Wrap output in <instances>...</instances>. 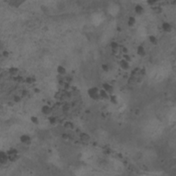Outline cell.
I'll list each match as a JSON object with an SVG mask.
<instances>
[{
	"mask_svg": "<svg viewBox=\"0 0 176 176\" xmlns=\"http://www.w3.org/2000/svg\"><path fill=\"white\" fill-rule=\"evenodd\" d=\"M88 94L93 100L99 99V89L96 87L89 88L88 90Z\"/></svg>",
	"mask_w": 176,
	"mask_h": 176,
	"instance_id": "1",
	"label": "cell"
},
{
	"mask_svg": "<svg viewBox=\"0 0 176 176\" xmlns=\"http://www.w3.org/2000/svg\"><path fill=\"white\" fill-rule=\"evenodd\" d=\"M19 140H20V142L25 145H30L31 142H32V139H31V137L30 136L27 135V134H23L20 136L19 138Z\"/></svg>",
	"mask_w": 176,
	"mask_h": 176,
	"instance_id": "2",
	"label": "cell"
},
{
	"mask_svg": "<svg viewBox=\"0 0 176 176\" xmlns=\"http://www.w3.org/2000/svg\"><path fill=\"white\" fill-rule=\"evenodd\" d=\"M8 160H9V158L7 153L1 151L0 152V163L1 165H5L7 163Z\"/></svg>",
	"mask_w": 176,
	"mask_h": 176,
	"instance_id": "3",
	"label": "cell"
},
{
	"mask_svg": "<svg viewBox=\"0 0 176 176\" xmlns=\"http://www.w3.org/2000/svg\"><path fill=\"white\" fill-rule=\"evenodd\" d=\"M41 111L43 114L46 115V116H50L52 112V109L49 105H43L41 107Z\"/></svg>",
	"mask_w": 176,
	"mask_h": 176,
	"instance_id": "4",
	"label": "cell"
},
{
	"mask_svg": "<svg viewBox=\"0 0 176 176\" xmlns=\"http://www.w3.org/2000/svg\"><path fill=\"white\" fill-rule=\"evenodd\" d=\"M120 67L123 69V70H128V69L130 68V63L127 62L124 59H122L120 61Z\"/></svg>",
	"mask_w": 176,
	"mask_h": 176,
	"instance_id": "5",
	"label": "cell"
},
{
	"mask_svg": "<svg viewBox=\"0 0 176 176\" xmlns=\"http://www.w3.org/2000/svg\"><path fill=\"white\" fill-rule=\"evenodd\" d=\"M162 28L165 32H171L172 31V26L171 25V23L166 21H165L162 24Z\"/></svg>",
	"mask_w": 176,
	"mask_h": 176,
	"instance_id": "6",
	"label": "cell"
},
{
	"mask_svg": "<svg viewBox=\"0 0 176 176\" xmlns=\"http://www.w3.org/2000/svg\"><path fill=\"white\" fill-rule=\"evenodd\" d=\"M103 89H105L108 94H112V93L114 92V88L111 85L107 83H105L103 84Z\"/></svg>",
	"mask_w": 176,
	"mask_h": 176,
	"instance_id": "7",
	"label": "cell"
},
{
	"mask_svg": "<svg viewBox=\"0 0 176 176\" xmlns=\"http://www.w3.org/2000/svg\"><path fill=\"white\" fill-rule=\"evenodd\" d=\"M137 54L140 57H144L146 55V50L145 47L142 46H138L137 47Z\"/></svg>",
	"mask_w": 176,
	"mask_h": 176,
	"instance_id": "8",
	"label": "cell"
},
{
	"mask_svg": "<svg viewBox=\"0 0 176 176\" xmlns=\"http://www.w3.org/2000/svg\"><path fill=\"white\" fill-rule=\"evenodd\" d=\"M134 10H135V12L138 15H142L143 13H144V12H145V8L144 7L140 5V4H137L136 6H135V8H134Z\"/></svg>",
	"mask_w": 176,
	"mask_h": 176,
	"instance_id": "9",
	"label": "cell"
},
{
	"mask_svg": "<svg viewBox=\"0 0 176 176\" xmlns=\"http://www.w3.org/2000/svg\"><path fill=\"white\" fill-rule=\"evenodd\" d=\"M57 73L61 75V76H64L66 74V72H67V69L65 68L64 66L63 65H59L57 68Z\"/></svg>",
	"mask_w": 176,
	"mask_h": 176,
	"instance_id": "10",
	"label": "cell"
},
{
	"mask_svg": "<svg viewBox=\"0 0 176 176\" xmlns=\"http://www.w3.org/2000/svg\"><path fill=\"white\" fill-rule=\"evenodd\" d=\"M79 138H80V140L83 142H88L90 140V136L89 134H86V133H81L79 135Z\"/></svg>",
	"mask_w": 176,
	"mask_h": 176,
	"instance_id": "11",
	"label": "cell"
},
{
	"mask_svg": "<svg viewBox=\"0 0 176 176\" xmlns=\"http://www.w3.org/2000/svg\"><path fill=\"white\" fill-rule=\"evenodd\" d=\"M99 95L100 98H103L105 99H109V94L103 89L99 90Z\"/></svg>",
	"mask_w": 176,
	"mask_h": 176,
	"instance_id": "12",
	"label": "cell"
},
{
	"mask_svg": "<svg viewBox=\"0 0 176 176\" xmlns=\"http://www.w3.org/2000/svg\"><path fill=\"white\" fill-rule=\"evenodd\" d=\"M8 72H9V74H10V75H12V76L16 77V76L17 75L18 72H19V69L15 68V67H12L10 68H9Z\"/></svg>",
	"mask_w": 176,
	"mask_h": 176,
	"instance_id": "13",
	"label": "cell"
},
{
	"mask_svg": "<svg viewBox=\"0 0 176 176\" xmlns=\"http://www.w3.org/2000/svg\"><path fill=\"white\" fill-rule=\"evenodd\" d=\"M149 42L154 46H156L157 43H158V40L155 35H149Z\"/></svg>",
	"mask_w": 176,
	"mask_h": 176,
	"instance_id": "14",
	"label": "cell"
},
{
	"mask_svg": "<svg viewBox=\"0 0 176 176\" xmlns=\"http://www.w3.org/2000/svg\"><path fill=\"white\" fill-rule=\"evenodd\" d=\"M136 18L134 17H129L128 18V20H127V25L129 27H133L136 24Z\"/></svg>",
	"mask_w": 176,
	"mask_h": 176,
	"instance_id": "15",
	"label": "cell"
},
{
	"mask_svg": "<svg viewBox=\"0 0 176 176\" xmlns=\"http://www.w3.org/2000/svg\"><path fill=\"white\" fill-rule=\"evenodd\" d=\"M109 100L111 103L114 104V105H117L118 104V99H117V97L114 94H110L109 95Z\"/></svg>",
	"mask_w": 176,
	"mask_h": 176,
	"instance_id": "16",
	"label": "cell"
},
{
	"mask_svg": "<svg viewBox=\"0 0 176 176\" xmlns=\"http://www.w3.org/2000/svg\"><path fill=\"white\" fill-rule=\"evenodd\" d=\"M48 122L51 124V125H55L57 123V117L54 116H49L48 117Z\"/></svg>",
	"mask_w": 176,
	"mask_h": 176,
	"instance_id": "17",
	"label": "cell"
},
{
	"mask_svg": "<svg viewBox=\"0 0 176 176\" xmlns=\"http://www.w3.org/2000/svg\"><path fill=\"white\" fill-rule=\"evenodd\" d=\"M6 153L8 154V156H15L18 154V151L15 148H10V149L7 151Z\"/></svg>",
	"mask_w": 176,
	"mask_h": 176,
	"instance_id": "18",
	"label": "cell"
},
{
	"mask_svg": "<svg viewBox=\"0 0 176 176\" xmlns=\"http://www.w3.org/2000/svg\"><path fill=\"white\" fill-rule=\"evenodd\" d=\"M64 127L66 128V129H73L74 128V124H73L72 122H69V121H68V122H65L64 123Z\"/></svg>",
	"mask_w": 176,
	"mask_h": 176,
	"instance_id": "19",
	"label": "cell"
},
{
	"mask_svg": "<svg viewBox=\"0 0 176 176\" xmlns=\"http://www.w3.org/2000/svg\"><path fill=\"white\" fill-rule=\"evenodd\" d=\"M31 123H33L34 125H39V119L36 116H32L30 117Z\"/></svg>",
	"mask_w": 176,
	"mask_h": 176,
	"instance_id": "20",
	"label": "cell"
},
{
	"mask_svg": "<svg viewBox=\"0 0 176 176\" xmlns=\"http://www.w3.org/2000/svg\"><path fill=\"white\" fill-rule=\"evenodd\" d=\"M110 48L112 50H117L119 48V44L116 41H112L110 43Z\"/></svg>",
	"mask_w": 176,
	"mask_h": 176,
	"instance_id": "21",
	"label": "cell"
},
{
	"mask_svg": "<svg viewBox=\"0 0 176 176\" xmlns=\"http://www.w3.org/2000/svg\"><path fill=\"white\" fill-rule=\"evenodd\" d=\"M26 83H28V84H32V83H33L35 82V78L31 77H27L26 78Z\"/></svg>",
	"mask_w": 176,
	"mask_h": 176,
	"instance_id": "22",
	"label": "cell"
},
{
	"mask_svg": "<svg viewBox=\"0 0 176 176\" xmlns=\"http://www.w3.org/2000/svg\"><path fill=\"white\" fill-rule=\"evenodd\" d=\"M123 59L124 60H125L127 61V62H129V63H130L131 61V56L129 54H123Z\"/></svg>",
	"mask_w": 176,
	"mask_h": 176,
	"instance_id": "23",
	"label": "cell"
},
{
	"mask_svg": "<svg viewBox=\"0 0 176 176\" xmlns=\"http://www.w3.org/2000/svg\"><path fill=\"white\" fill-rule=\"evenodd\" d=\"M102 69L103 70L104 72H109V66L106 64V63H104L102 65Z\"/></svg>",
	"mask_w": 176,
	"mask_h": 176,
	"instance_id": "24",
	"label": "cell"
},
{
	"mask_svg": "<svg viewBox=\"0 0 176 176\" xmlns=\"http://www.w3.org/2000/svg\"><path fill=\"white\" fill-rule=\"evenodd\" d=\"M13 100H14V101H15V103H20V102H21V97H20L19 96H18V95H16V96H14Z\"/></svg>",
	"mask_w": 176,
	"mask_h": 176,
	"instance_id": "25",
	"label": "cell"
},
{
	"mask_svg": "<svg viewBox=\"0 0 176 176\" xmlns=\"http://www.w3.org/2000/svg\"><path fill=\"white\" fill-rule=\"evenodd\" d=\"M9 55H10V53H9V52H8V50H4L3 52H2V56L5 58H8L9 57Z\"/></svg>",
	"mask_w": 176,
	"mask_h": 176,
	"instance_id": "26",
	"label": "cell"
},
{
	"mask_svg": "<svg viewBox=\"0 0 176 176\" xmlns=\"http://www.w3.org/2000/svg\"><path fill=\"white\" fill-rule=\"evenodd\" d=\"M123 52V54H129V50L127 47H123V50H122Z\"/></svg>",
	"mask_w": 176,
	"mask_h": 176,
	"instance_id": "27",
	"label": "cell"
},
{
	"mask_svg": "<svg viewBox=\"0 0 176 176\" xmlns=\"http://www.w3.org/2000/svg\"><path fill=\"white\" fill-rule=\"evenodd\" d=\"M62 137H63V139H66V140H67V139H68V138H69L68 135H67V134H64V135H63V136H62Z\"/></svg>",
	"mask_w": 176,
	"mask_h": 176,
	"instance_id": "28",
	"label": "cell"
},
{
	"mask_svg": "<svg viewBox=\"0 0 176 176\" xmlns=\"http://www.w3.org/2000/svg\"><path fill=\"white\" fill-rule=\"evenodd\" d=\"M34 91H35V93H37H37H39V92H40V90H39V89H37V88H35V89H34Z\"/></svg>",
	"mask_w": 176,
	"mask_h": 176,
	"instance_id": "29",
	"label": "cell"
}]
</instances>
